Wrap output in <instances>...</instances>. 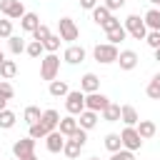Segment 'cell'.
Returning <instances> with one entry per match:
<instances>
[{"label":"cell","instance_id":"obj_1","mask_svg":"<svg viewBox=\"0 0 160 160\" xmlns=\"http://www.w3.org/2000/svg\"><path fill=\"white\" fill-rule=\"evenodd\" d=\"M118 45H112V42H98L95 48H92V58H95V62H100V65H110V62H115L118 60Z\"/></svg>","mask_w":160,"mask_h":160},{"label":"cell","instance_id":"obj_2","mask_svg":"<svg viewBox=\"0 0 160 160\" xmlns=\"http://www.w3.org/2000/svg\"><path fill=\"white\" fill-rule=\"evenodd\" d=\"M58 70H60V58H58V52H48V55H42L40 58V78L42 80H55L58 78Z\"/></svg>","mask_w":160,"mask_h":160},{"label":"cell","instance_id":"obj_3","mask_svg":"<svg viewBox=\"0 0 160 160\" xmlns=\"http://www.w3.org/2000/svg\"><path fill=\"white\" fill-rule=\"evenodd\" d=\"M122 28L128 30V35H132L135 40H145V35H148V28H145V20L140 18V15H128L125 18V22H122Z\"/></svg>","mask_w":160,"mask_h":160},{"label":"cell","instance_id":"obj_4","mask_svg":"<svg viewBox=\"0 0 160 160\" xmlns=\"http://www.w3.org/2000/svg\"><path fill=\"white\" fill-rule=\"evenodd\" d=\"M58 35H60V40H65V42L72 45V42L78 40L80 30H78V25H75L72 18H60V20H58Z\"/></svg>","mask_w":160,"mask_h":160},{"label":"cell","instance_id":"obj_5","mask_svg":"<svg viewBox=\"0 0 160 160\" xmlns=\"http://www.w3.org/2000/svg\"><path fill=\"white\" fill-rule=\"evenodd\" d=\"M65 110L78 118V115L85 110V92H82V90H70V92L65 95Z\"/></svg>","mask_w":160,"mask_h":160},{"label":"cell","instance_id":"obj_6","mask_svg":"<svg viewBox=\"0 0 160 160\" xmlns=\"http://www.w3.org/2000/svg\"><path fill=\"white\" fill-rule=\"evenodd\" d=\"M120 140H122V148L125 150H140L142 148V138L138 135V130H135V125H125L122 128V132H120Z\"/></svg>","mask_w":160,"mask_h":160},{"label":"cell","instance_id":"obj_7","mask_svg":"<svg viewBox=\"0 0 160 160\" xmlns=\"http://www.w3.org/2000/svg\"><path fill=\"white\" fill-rule=\"evenodd\" d=\"M0 12L5 18H10V20H20L28 10H25L22 0H0Z\"/></svg>","mask_w":160,"mask_h":160},{"label":"cell","instance_id":"obj_8","mask_svg":"<svg viewBox=\"0 0 160 160\" xmlns=\"http://www.w3.org/2000/svg\"><path fill=\"white\" fill-rule=\"evenodd\" d=\"M108 102H110V98H108V95H102L100 90H98V92H88V95H85V110H92V112H98V115L108 108Z\"/></svg>","mask_w":160,"mask_h":160},{"label":"cell","instance_id":"obj_9","mask_svg":"<svg viewBox=\"0 0 160 160\" xmlns=\"http://www.w3.org/2000/svg\"><path fill=\"white\" fill-rule=\"evenodd\" d=\"M30 152H35V138L28 135V138L12 142V155H15V158H25V155H30Z\"/></svg>","mask_w":160,"mask_h":160},{"label":"cell","instance_id":"obj_10","mask_svg":"<svg viewBox=\"0 0 160 160\" xmlns=\"http://www.w3.org/2000/svg\"><path fill=\"white\" fill-rule=\"evenodd\" d=\"M115 62L120 65V70H135L138 68V52L135 50H120Z\"/></svg>","mask_w":160,"mask_h":160},{"label":"cell","instance_id":"obj_11","mask_svg":"<svg viewBox=\"0 0 160 160\" xmlns=\"http://www.w3.org/2000/svg\"><path fill=\"white\" fill-rule=\"evenodd\" d=\"M62 145H65V135L60 130H52L45 135V148L48 152H62Z\"/></svg>","mask_w":160,"mask_h":160},{"label":"cell","instance_id":"obj_12","mask_svg":"<svg viewBox=\"0 0 160 160\" xmlns=\"http://www.w3.org/2000/svg\"><path fill=\"white\" fill-rule=\"evenodd\" d=\"M62 60L70 62V65L82 62V60H85V48H82V45H68L65 52H62Z\"/></svg>","mask_w":160,"mask_h":160},{"label":"cell","instance_id":"obj_13","mask_svg":"<svg viewBox=\"0 0 160 160\" xmlns=\"http://www.w3.org/2000/svg\"><path fill=\"white\" fill-rule=\"evenodd\" d=\"M58 122H60V112H58V110H52V108L42 110V115H40V125H42L48 132L58 130Z\"/></svg>","mask_w":160,"mask_h":160},{"label":"cell","instance_id":"obj_14","mask_svg":"<svg viewBox=\"0 0 160 160\" xmlns=\"http://www.w3.org/2000/svg\"><path fill=\"white\" fill-rule=\"evenodd\" d=\"M80 90L88 95V92H98L100 90V78L95 75V72H85L82 78H80Z\"/></svg>","mask_w":160,"mask_h":160},{"label":"cell","instance_id":"obj_15","mask_svg":"<svg viewBox=\"0 0 160 160\" xmlns=\"http://www.w3.org/2000/svg\"><path fill=\"white\" fill-rule=\"evenodd\" d=\"M78 128H80V125H78V118H75V115H65V118H60V122H58V130H60L65 138H70Z\"/></svg>","mask_w":160,"mask_h":160},{"label":"cell","instance_id":"obj_16","mask_svg":"<svg viewBox=\"0 0 160 160\" xmlns=\"http://www.w3.org/2000/svg\"><path fill=\"white\" fill-rule=\"evenodd\" d=\"M78 125H80L82 130H92V128L98 125V112H92V110H82V112L78 115Z\"/></svg>","mask_w":160,"mask_h":160},{"label":"cell","instance_id":"obj_17","mask_svg":"<svg viewBox=\"0 0 160 160\" xmlns=\"http://www.w3.org/2000/svg\"><path fill=\"white\" fill-rule=\"evenodd\" d=\"M85 145L82 142H78L75 138H65V145H62V152H65V158H70V160H75L78 155H80V150H82Z\"/></svg>","mask_w":160,"mask_h":160},{"label":"cell","instance_id":"obj_18","mask_svg":"<svg viewBox=\"0 0 160 160\" xmlns=\"http://www.w3.org/2000/svg\"><path fill=\"white\" fill-rule=\"evenodd\" d=\"M120 120H122L125 125H138L140 115H138V110H135L132 105H120Z\"/></svg>","mask_w":160,"mask_h":160},{"label":"cell","instance_id":"obj_19","mask_svg":"<svg viewBox=\"0 0 160 160\" xmlns=\"http://www.w3.org/2000/svg\"><path fill=\"white\" fill-rule=\"evenodd\" d=\"M135 130H138V135H140L142 140H148V138H152V135L158 132V128H155V122H152V120H138Z\"/></svg>","mask_w":160,"mask_h":160},{"label":"cell","instance_id":"obj_20","mask_svg":"<svg viewBox=\"0 0 160 160\" xmlns=\"http://www.w3.org/2000/svg\"><path fill=\"white\" fill-rule=\"evenodd\" d=\"M142 20H145V28L148 30H160V8H150L142 15Z\"/></svg>","mask_w":160,"mask_h":160},{"label":"cell","instance_id":"obj_21","mask_svg":"<svg viewBox=\"0 0 160 160\" xmlns=\"http://www.w3.org/2000/svg\"><path fill=\"white\" fill-rule=\"evenodd\" d=\"M90 12H92V22H95V25H105V22L112 18V12H110L105 5H95Z\"/></svg>","mask_w":160,"mask_h":160},{"label":"cell","instance_id":"obj_22","mask_svg":"<svg viewBox=\"0 0 160 160\" xmlns=\"http://www.w3.org/2000/svg\"><path fill=\"white\" fill-rule=\"evenodd\" d=\"M38 25H40V18H38V12H25V15L20 18V30H25V32H32Z\"/></svg>","mask_w":160,"mask_h":160},{"label":"cell","instance_id":"obj_23","mask_svg":"<svg viewBox=\"0 0 160 160\" xmlns=\"http://www.w3.org/2000/svg\"><path fill=\"white\" fill-rule=\"evenodd\" d=\"M105 35H108V42H112V45H118V42H122V40L128 38V30H125L122 25H115V28H110V30H105Z\"/></svg>","mask_w":160,"mask_h":160},{"label":"cell","instance_id":"obj_24","mask_svg":"<svg viewBox=\"0 0 160 160\" xmlns=\"http://www.w3.org/2000/svg\"><path fill=\"white\" fill-rule=\"evenodd\" d=\"M48 90H50V95H52V98H65V95L70 92L68 82H65V80H58V78H55V80H50V88H48Z\"/></svg>","mask_w":160,"mask_h":160},{"label":"cell","instance_id":"obj_25","mask_svg":"<svg viewBox=\"0 0 160 160\" xmlns=\"http://www.w3.org/2000/svg\"><path fill=\"white\" fill-rule=\"evenodd\" d=\"M15 75H18L15 60H2V62H0V78H2V80H12Z\"/></svg>","mask_w":160,"mask_h":160},{"label":"cell","instance_id":"obj_26","mask_svg":"<svg viewBox=\"0 0 160 160\" xmlns=\"http://www.w3.org/2000/svg\"><path fill=\"white\" fill-rule=\"evenodd\" d=\"M102 120L105 122H118L120 120V105L118 102H108V108L102 110Z\"/></svg>","mask_w":160,"mask_h":160},{"label":"cell","instance_id":"obj_27","mask_svg":"<svg viewBox=\"0 0 160 160\" xmlns=\"http://www.w3.org/2000/svg\"><path fill=\"white\" fill-rule=\"evenodd\" d=\"M145 92H148V98H150V100H160V72L150 78V82H148Z\"/></svg>","mask_w":160,"mask_h":160},{"label":"cell","instance_id":"obj_28","mask_svg":"<svg viewBox=\"0 0 160 160\" xmlns=\"http://www.w3.org/2000/svg\"><path fill=\"white\" fill-rule=\"evenodd\" d=\"M15 122H18V115H15L12 110H8V108L0 110V128H2V130H10Z\"/></svg>","mask_w":160,"mask_h":160},{"label":"cell","instance_id":"obj_29","mask_svg":"<svg viewBox=\"0 0 160 160\" xmlns=\"http://www.w3.org/2000/svg\"><path fill=\"white\" fill-rule=\"evenodd\" d=\"M8 50H10L12 55L25 52V40H22V38H18V35H10V38H8Z\"/></svg>","mask_w":160,"mask_h":160},{"label":"cell","instance_id":"obj_30","mask_svg":"<svg viewBox=\"0 0 160 160\" xmlns=\"http://www.w3.org/2000/svg\"><path fill=\"white\" fill-rule=\"evenodd\" d=\"M105 148H108L110 152H118V150L122 148V140H120V132H108V135H105Z\"/></svg>","mask_w":160,"mask_h":160},{"label":"cell","instance_id":"obj_31","mask_svg":"<svg viewBox=\"0 0 160 160\" xmlns=\"http://www.w3.org/2000/svg\"><path fill=\"white\" fill-rule=\"evenodd\" d=\"M40 115H42V110H40L38 105H28V108H25V112H22V118H25V122H28V125L38 122V120H40Z\"/></svg>","mask_w":160,"mask_h":160},{"label":"cell","instance_id":"obj_32","mask_svg":"<svg viewBox=\"0 0 160 160\" xmlns=\"http://www.w3.org/2000/svg\"><path fill=\"white\" fill-rule=\"evenodd\" d=\"M25 52H28L30 58H35V60H38V58H42V55H45V48H42V42L32 40V42H28V45H25Z\"/></svg>","mask_w":160,"mask_h":160},{"label":"cell","instance_id":"obj_33","mask_svg":"<svg viewBox=\"0 0 160 160\" xmlns=\"http://www.w3.org/2000/svg\"><path fill=\"white\" fill-rule=\"evenodd\" d=\"M30 35H32V40L42 42V40H48V38H50L52 32H50V28H48V25H42V22H40V25H38V28H35V30H32Z\"/></svg>","mask_w":160,"mask_h":160},{"label":"cell","instance_id":"obj_34","mask_svg":"<svg viewBox=\"0 0 160 160\" xmlns=\"http://www.w3.org/2000/svg\"><path fill=\"white\" fill-rule=\"evenodd\" d=\"M60 35H50L48 40H42V48H45V52H58L60 50Z\"/></svg>","mask_w":160,"mask_h":160},{"label":"cell","instance_id":"obj_35","mask_svg":"<svg viewBox=\"0 0 160 160\" xmlns=\"http://www.w3.org/2000/svg\"><path fill=\"white\" fill-rule=\"evenodd\" d=\"M12 35V20L10 18H2L0 20V40H8Z\"/></svg>","mask_w":160,"mask_h":160},{"label":"cell","instance_id":"obj_36","mask_svg":"<svg viewBox=\"0 0 160 160\" xmlns=\"http://www.w3.org/2000/svg\"><path fill=\"white\" fill-rule=\"evenodd\" d=\"M45 135H48V130L40 125V120L30 125V138H35V140H45Z\"/></svg>","mask_w":160,"mask_h":160},{"label":"cell","instance_id":"obj_37","mask_svg":"<svg viewBox=\"0 0 160 160\" xmlns=\"http://www.w3.org/2000/svg\"><path fill=\"white\" fill-rule=\"evenodd\" d=\"M0 95H2L5 100H12V98H15V88H12L8 80H0Z\"/></svg>","mask_w":160,"mask_h":160},{"label":"cell","instance_id":"obj_38","mask_svg":"<svg viewBox=\"0 0 160 160\" xmlns=\"http://www.w3.org/2000/svg\"><path fill=\"white\" fill-rule=\"evenodd\" d=\"M145 42L155 50V48H160V30H148V35H145Z\"/></svg>","mask_w":160,"mask_h":160},{"label":"cell","instance_id":"obj_39","mask_svg":"<svg viewBox=\"0 0 160 160\" xmlns=\"http://www.w3.org/2000/svg\"><path fill=\"white\" fill-rule=\"evenodd\" d=\"M118 160H135V152H132V150L120 148V150H118Z\"/></svg>","mask_w":160,"mask_h":160},{"label":"cell","instance_id":"obj_40","mask_svg":"<svg viewBox=\"0 0 160 160\" xmlns=\"http://www.w3.org/2000/svg\"><path fill=\"white\" fill-rule=\"evenodd\" d=\"M122 5H125V0H105V8H108L110 12H112V10H120Z\"/></svg>","mask_w":160,"mask_h":160},{"label":"cell","instance_id":"obj_41","mask_svg":"<svg viewBox=\"0 0 160 160\" xmlns=\"http://www.w3.org/2000/svg\"><path fill=\"white\" fill-rule=\"evenodd\" d=\"M115 25H120V20H118V18L112 15V18H110V20L105 22V25H100V28H102V30H110V28H115Z\"/></svg>","mask_w":160,"mask_h":160},{"label":"cell","instance_id":"obj_42","mask_svg":"<svg viewBox=\"0 0 160 160\" xmlns=\"http://www.w3.org/2000/svg\"><path fill=\"white\" fill-rule=\"evenodd\" d=\"M95 5H98V0H80V8L82 10H92Z\"/></svg>","mask_w":160,"mask_h":160},{"label":"cell","instance_id":"obj_43","mask_svg":"<svg viewBox=\"0 0 160 160\" xmlns=\"http://www.w3.org/2000/svg\"><path fill=\"white\" fill-rule=\"evenodd\" d=\"M20 160H38V155H35V152H30V155H25V158H20Z\"/></svg>","mask_w":160,"mask_h":160},{"label":"cell","instance_id":"obj_44","mask_svg":"<svg viewBox=\"0 0 160 160\" xmlns=\"http://www.w3.org/2000/svg\"><path fill=\"white\" fill-rule=\"evenodd\" d=\"M5 108H8V100H5L2 95H0V110H5Z\"/></svg>","mask_w":160,"mask_h":160},{"label":"cell","instance_id":"obj_45","mask_svg":"<svg viewBox=\"0 0 160 160\" xmlns=\"http://www.w3.org/2000/svg\"><path fill=\"white\" fill-rule=\"evenodd\" d=\"M155 60L160 62V48H155Z\"/></svg>","mask_w":160,"mask_h":160},{"label":"cell","instance_id":"obj_46","mask_svg":"<svg viewBox=\"0 0 160 160\" xmlns=\"http://www.w3.org/2000/svg\"><path fill=\"white\" fill-rule=\"evenodd\" d=\"M110 160H118V152H112V158H110Z\"/></svg>","mask_w":160,"mask_h":160},{"label":"cell","instance_id":"obj_47","mask_svg":"<svg viewBox=\"0 0 160 160\" xmlns=\"http://www.w3.org/2000/svg\"><path fill=\"white\" fill-rule=\"evenodd\" d=\"M2 60H5V55H2V50H0V62H2Z\"/></svg>","mask_w":160,"mask_h":160},{"label":"cell","instance_id":"obj_48","mask_svg":"<svg viewBox=\"0 0 160 160\" xmlns=\"http://www.w3.org/2000/svg\"><path fill=\"white\" fill-rule=\"evenodd\" d=\"M150 2H155V5H160V0H150Z\"/></svg>","mask_w":160,"mask_h":160},{"label":"cell","instance_id":"obj_49","mask_svg":"<svg viewBox=\"0 0 160 160\" xmlns=\"http://www.w3.org/2000/svg\"><path fill=\"white\" fill-rule=\"evenodd\" d=\"M88 160H100V158H95V155H92V158H88Z\"/></svg>","mask_w":160,"mask_h":160},{"label":"cell","instance_id":"obj_50","mask_svg":"<svg viewBox=\"0 0 160 160\" xmlns=\"http://www.w3.org/2000/svg\"><path fill=\"white\" fill-rule=\"evenodd\" d=\"M15 160H20V158H15Z\"/></svg>","mask_w":160,"mask_h":160}]
</instances>
